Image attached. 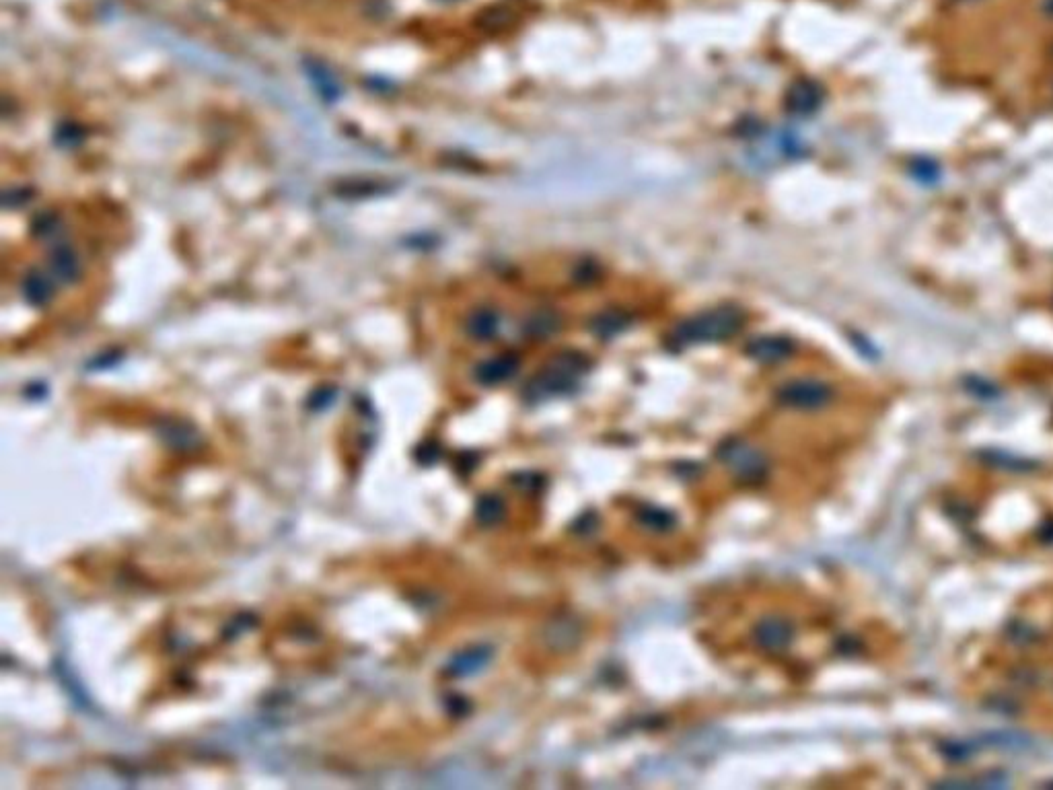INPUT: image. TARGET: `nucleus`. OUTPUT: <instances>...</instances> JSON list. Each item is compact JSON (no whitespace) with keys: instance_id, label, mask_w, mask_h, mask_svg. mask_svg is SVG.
I'll return each instance as SVG.
<instances>
[{"instance_id":"nucleus-8","label":"nucleus","mask_w":1053,"mask_h":790,"mask_svg":"<svg viewBox=\"0 0 1053 790\" xmlns=\"http://www.w3.org/2000/svg\"><path fill=\"white\" fill-rule=\"evenodd\" d=\"M517 371H519V356L511 352H504V354H496L488 358V361H482L476 369V379L482 385H500L508 379H513Z\"/></svg>"},{"instance_id":"nucleus-7","label":"nucleus","mask_w":1053,"mask_h":790,"mask_svg":"<svg viewBox=\"0 0 1053 790\" xmlns=\"http://www.w3.org/2000/svg\"><path fill=\"white\" fill-rule=\"evenodd\" d=\"M794 344L782 336H761L747 344V356L761 365H776L792 354Z\"/></svg>"},{"instance_id":"nucleus-12","label":"nucleus","mask_w":1053,"mask_h":790,"mask_svg":"<svg viewBox=\"0 0 1053 790\" xmlns=\"http://www.w3.org/2000/svg\"><path fill=\"white\" fill-rule=\"evenodd\" d=\"M630 321H632L630 315H626L624 311L611 309V311L599 313L591 321V330H593V334H597L601 338H611V336H617L620 332H624L630 326Z\"/></svg>"},{"instance_id":"nucleus-16","label":"nucleus","mask_w":1053,"mask_h":790,"mask_svg":"<svg viewBox=\"0 0 1053 790\" xmlns=\"http://www.w3.org/2000/svg\"><path fill=\"white\" fill-rule=\"evenodd\" d=\"M54 270L62 276V278H70L77 274V260L75 256L70 254L68 249H60L54 254Z\"/></svg>"},{"instance_id":"nucleus-10","label":"nucleus","mask_w":1053,"mask_h":790,"mask_svg":"<svg viewBox=\"0 0 1053 790\" xmlns=\"http://www.w3.org/2000/svg\"><path fill=\"white\" fill-rule=\"evenodd\" d=\"M562 328V317L560 313L552 309H539L533 311L525 321V334L531 338H550L558 334Z\"/></svg>"},{"instance_id":"nucleus-6","label":"nucleus","mask_w":1053,"mask_h":790,"mask_svg":"<svg viewBox=\"0 0 1053 790\" xmlns=\"http://www.w3.org/2000/svg\"><path fill=\"white\" fill-rule=\"evenodd\" d=\"M753 638L764 651H768V653H782V651L788 649L792 638H794V628L782 616H768V618H764L755 626Z\"/></svg>"},{"instance_id":"nucleus-19","label":"nucleus","mask_w":1053,"mask_h":790,"mask_svg":"<svg viewBox=\"0 0 1053 790\" xmlns=\"http://www.w3.org/2000/svg\"><path fill=\"white\" fill-rule=\"evenodd\" d=\"M1051 50H1053V46H1051Z\"/></svg>"},{"instance_id":"nucleus-5","label":"nucleus","mask_w":1053,"mask_h":790,"mask_svg":"<svg viewBox=\"0 0 1053 790\" xmlns=\"http://www.w3.org/2000/svg\"><path fill=\"white\" fill-rule=\"evenodd\" d=\"M825 91L817 81L798 79L784 93V110L796 118H811L823 105Z\"/></svg>"},{"instance_id":"nucleus-18","label":"nucleus","mask_w":1053,"mask_h":790,"mask_svg":"<svg viewBox=\"0 0 1053 790\" xmlns=\"http://www.w3.org/2000/svg\"><path fill=\"white\" fill-rule=\"evenodd\" d=\"M963 3H971V0H963Z\"/></svg>"},{"instance_id":"nucleus-15","label":"nucleus","mask_w":1053,"mask_h":790,"mask_svg":"<svg viewBox=\"0 0 1053 790\" xmlns=\"http://www.w3.org/2000/svg\"><path fill=\"white\" fill-rule=\"evenodd\" d=\"M502 513H504V505L502 500L496 498V496H486L480 500L478 505V519L484 523V525H494L502 519Z\"/></svg>"},{"instance_id":"nucleus-2","label":"nucleus","mask_w":1053,"mask_h":790,"mask_svg":"<svg viewBox=\"0 0 1053 790\" xmlns=\"http://www.w3.org/2000/svg\"><path fill=\"white\" fill-rule=\"evenodd\" d=\"M745 326V313L739 307L722 305L679 323L675 330L677 344H714L737 336Z\"/></svg>"},{"instance_id":"nucleus-14","label":"nucleus","mask_w":1053,"mask_h":790,"mask_svg":"<svg viewBox=\"0 0 1053 790\" xmlns=\"http://www.w3.org/2000/svg\"><path fill=\"white\" fill-rule=\"evenodd\" d=\"M52 289H50V282L48 278L40 276V274H33L31 278H27V284H25V295L29 297V301L33 305H42L44 301H48Z\"/></svg>"},{"instance_id":"nucleus-1","label":"nucleus","mask_w":1053,"mask_h":790,"mask_svg":"<svg viewBox=\"0 0 1053 790\" xmlns=\"http://www.w3.org/2000/svg\"><path fill=\"white\" fill-rule=\"evenodd\" d=\"M587 367L585 354L574 350L560 352L529 379L523 395L529 402H546L558 398V395H566L578 385L580 377L587 373Z\"/></svg>"},{"instance_id":"nucleus-17","label":"nucleus","mask_w":1053,"mask_h":790,"mask_svg":"<svg viewBox=\"0 0 1053 790\" xmlns=\"http://www.w3.org/2000/svg\"><path fill=\"white\" fill-rule=\"evenodd\" d=\"M1041 13L1047 19H1053V0H1041Z\"/></svg>"},{"instance_id":"nucleus-3","label":"nucleus","mask_w":1053,"mask_h":790,"mask_svg":"<svg viewBox=\"0 0 1053 790\" xmlns=\"http://www.w3.org/2000/svg\"><path fill=\"white\" fill-rule=\"evenodd\" d=\"M720 461L741 480L755 482L761 480L768 474V459L759 449H755L749 443L733 441L729 445H722L718 451Z\"/></svg>"},{"instance_id":"nucleus-11","label":"nucleus","mask_w":1053,"mask_h":790,"mask_svg":"<svg viewBox=\"0 0 1053 790\" xmlns=\"http://www.w3.org/2000/svg\"><path fill=\"white\" fill-rule=\"evenodd\" d=\"M498 323H500V319H498L496 311H492L488 307H480V309H476L474 313L467 317L465 328H467V334L471 338L490 340V338H494L498 334Z\"/></svg>"},{"instance_id":"nucleus-13","label":"nucleus","mask_w":1053,"mask_h":790,"mask_svg":"<svg viewBox=\"0 0 1053 790\" xmlns=\"http://www.w3.org/2000/svg\"><path fill=\"white\" fill-rule=\"evenodd\" d=\"M309 75H311L317 91L325 97V101H334L338 97V85L332 79L328 68H323L319 64H311L309 66Z\"/></svg>"},{"instance_id":"nucleus-9","label":"nucleus","mask_w":1053,"mask_h":790,"mask_svg":"<svg viewBox=\"0 0 1053 790\" xmlns=\"http://www.w3.org/2000/svg\"><path fill=\"white\" fill-rule=\"evenodd\" d=\"M490 649L488 646H474V649H467L463 653H459L457 657L451 659L449 663V673H453L455 677H467V675H474L478 671H482L488 661H490Z\"/></svg>"},{"instance_id":"nucleus-4","label":"nucleus","mask_w":1053,"mask_h":790,"mask_svg":"<svg viewBox=\"0 0 1053 790\" xmlns=\"http://www.w3.org/2000/svg\"><path fill=\"white\" fill-rule=\"evenodd\" d=\"M833 398V391L825 381L819 379H794L780 387L778 400L786 408L794 410H819Z\"/></svg>"}]
</instances>
